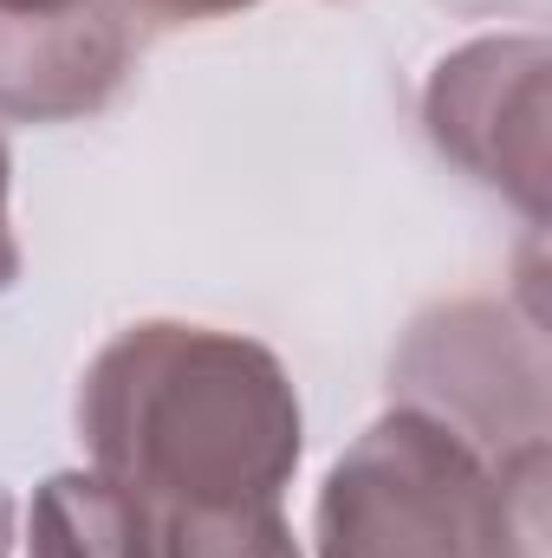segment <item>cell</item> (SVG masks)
<instances>
[{
	"instance_id": "obj_11",
	"label": "cell",
	"mask_w": 552,
	"mask_h": 558,
	"mask_svg": "<svg viewBox=\"0 0 552 558\" xmlns=\"http://www.w3.org/2000/svg\"><path fill=\"white\" fill-rule=\"evenodd\" d=\"M65 7H85V0H0V13H65Z\"/></svg>"
},
{
	"instance_id": "obj_2",
	"label": "cell",
	"mask_w": 552,
	"mask_h": 558,
	"mask_svg": "<svg viewBox=\"0 0 552 558\" xmlns=\"http://www.w3.org/2000/svg\"><path fill=\"white\" fill-rule=\"evenodd\" d=\"M494 461L442 416L397 403L325 474L319 558H488Z\"/></svg>"
},
{
	"instance_id": "obj_10",
	"label": "cell",
	"mask_w": 552,
	"mask_h": 558,
	"mask_svg": "<svg viewBox=\"0 0 552 558\" xmlns=\"http://www.w3.org/2000/svg\"><path fill=\"white\" fill-rule=\"evenodd\" d=\"M7 189H13V156L0 143V292L20 279V241H13V215H7Z\"/></svg>"
},
{
	"instance_id": "obj_7",
	"label": "cell",
	"mask_w": 552,
	"mask_h": 558,
	"mask_svg": "<svg viewBox=\"0 0 552 558\" xmlns=\"http://www.w3.org/2000/svg\"><path fill=\"white\" fill-rule=\"evenodd\" d=\"M156 558H299V539L279 513L261 507H182L156 520Z\"/></svg>"
},
{
	"instance_id": "obj_5",
	"label": "cell",
	"mask_w": 552,
	"mask_h": 558,
	"mask_svg": "<svg viewBox=\"0 0 552 558\" xmlns=\"http://www.w3.org/2000/svg\"><path fill=\"white\" fill-rule=\"evenodd\" d=\"M137 59L131 0H85L65 13H0V118L72 124L118 98Z\"/></svg>"
},
{
	"instance_id": "obj_4",
	"label": "cell",
	"mask_w": 552,
	"mask_h": 558,
	"mask_svg": "<svg viewBox=\"0 0 552 558\" xmlns=\"http://www.w3.org/2000/svg\"><path fill=\"white\" fill-rule=\"evenodd\" d=\"M397 384L416 410L461 428L488 461L527 441H547V357L540 331L514 325L488 299L442 305L416 318L397 351Z\"/></svg>"
},
{
	"instance_id": "obj_8",
	"label": "cell",
	"mask_w": 552,
	"mask_h": 558,
	"mask_svg": "<svg viewBox=\"0 0 552 558\" xmlns=\"http://www.w3.org/2000/svg\"><path fill=\"white\" fill-rule=\"evenodd\" d=\"M488 558H547V441L494 454Z\"/></svg>"
},
{
	"instance_id": "obj_1",
	"label": "cell",
	"mask_w": 552,
	"mask_h": 558,
	"mask_svg": "<svg viewBox=\"0 0 552 558\" xmlns=\"http://www.w3.org/2000/svg\"><path fill=\"white\" fill-rule=\"evenodd\" d=\"M79 435L92 468L163 520L182 507L279 500L305 448V416L261 338L143 318L92 357Z\"/></svg>"
},
{
	"instance_id": "obj_3",
	"label": "cell",
	"mask_w": 552,
	"mask_h": 558,
	"mask_svg": "<svg viewBox=\"0 0 552 558\" xmlns=\"http://www.w3.org/2000/svg\"><path fill=\"white\" fill-rule=\"evenodd\" d=\"M547 72L552 46L540 33H494L455 46L422 85L435 149L501 189L533 228L547 221Z\"/></svg>"
},
{
	"instance_id": "obj_9",
	"label": "cell",
	"mask_w": 552,
	"mask_h": 558,
	"mask_svg": "<svg viewBox=\"0 0 552 558\" xmlns=\"http://www.w3.org/2000/svg\"><path fill=\"white\" fill-rule=\"evenodd\" d=\"M241 7H254V0H131V13L163 20V26H176V20H221V13H241Z\"/></svg>"
},
{
	"instance_id": "obj_12",
	"label": "cell",
	"mask_w": 552,
	"mask_h": 558,
	"mask_svg": "<svg viewBox=\"0 0 552 558\" xmlns=\"http://www.w3.org/2000/svg\"><path fill=\"white\" fill-rule=\"evenodd\" d=\"M7 546H13V494L0 487V558H7Z\"/></svg>"
},
{
	"instance_id": "obj_6",
	"label": "cell",
	"mask_w": 552,
	"mask_h": 558,
	"mask_svg": "<svg viewBox=\"0 0 552 558\" xmlns=\"http://www.w3.org/2000/svg\"><path fill=\"white\" fill-rule=\"evenodd\" d=\"M26 558H156V513L98 468H65L33 487Z\"/></svg>"
}]
</instances>
